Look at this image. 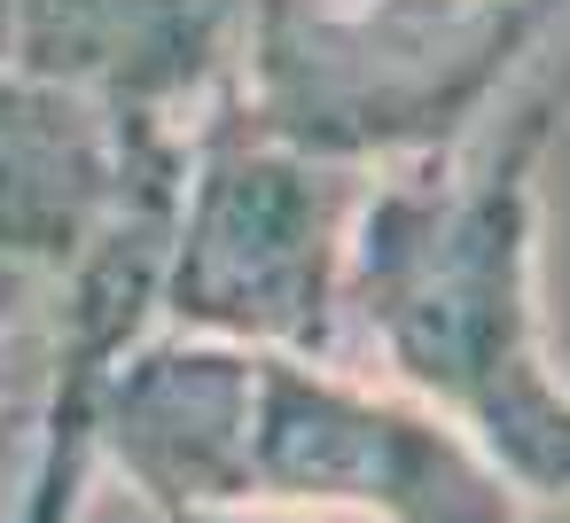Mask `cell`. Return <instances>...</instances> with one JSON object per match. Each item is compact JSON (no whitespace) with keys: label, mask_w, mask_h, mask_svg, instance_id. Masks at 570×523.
<instances>
[{"label":"cell","mask_w":570,"mask_h":523,"mask_svg":"<svg viewBox=\"0 0 570 523\" xmlns=\"http://www.w3.org/2000/svg\"><path fill=\"white\" fill-rule=\"evenodd\" d=\"M17 305H24V282H17V274H9V266H0V320H9V313H17Z\"/></svg>","instance_id":"obj_5"},{"label":"cell","mask_w":570,"mask_h":523,"mask_svg":"<svg viewBox=\"0 0 570 523\" xmlns=\"http://www.w3.org/2000/svg\"><path fill=\"white\" fill-rule=\"evenodd\" d=\"M165 515L173 523H266V515H219V507H188V500H173Z\"/></svg>","instance_id":"obj_4"},{"label":"cell","mask_w":570,"mask_h":523,"mask_svg":"<svg viewBox=\"0 0 570 523\" xmlns=\"http://www.w3.org/2000/svg\"><path fill=\"white\" fill-rule=\"evenodd\" d=\"M110 196L102 141L71 102L0 87V250L63 258L102 227Z\"/></svg>","instance_id":"obj_2"},{"label":"cell","mask_w":570,"mask_h":523,"mask_svg":"<svg viewBox=\"0 0 570 523\" xmlns=\"http://www.w3.org/2000/svg\"><path fill=\"white\" fill-rule=\"evenodd\" d=\"M328 235H336L328 188H313L305 172L274 157H219L180 235L173 313L204 328H235V336L321 344Z\"/></svg>","instance_id":"obj_1"},{"label":"cell","mask_w":570,"mask_h":523,"mask_svg":"<svg viewBox=\"0 0 570 523\" xmlns=\"http://www.w3.org/2000/svg\"><path fill=\"white\" fill-rule=\"evenodd\" d=\"M32 437H40V430H32V414H24V406H0V515H9V500H17V492H9V476L32 461Z\"/></svg>","instance_id":"obj_3"}]
</instances>
